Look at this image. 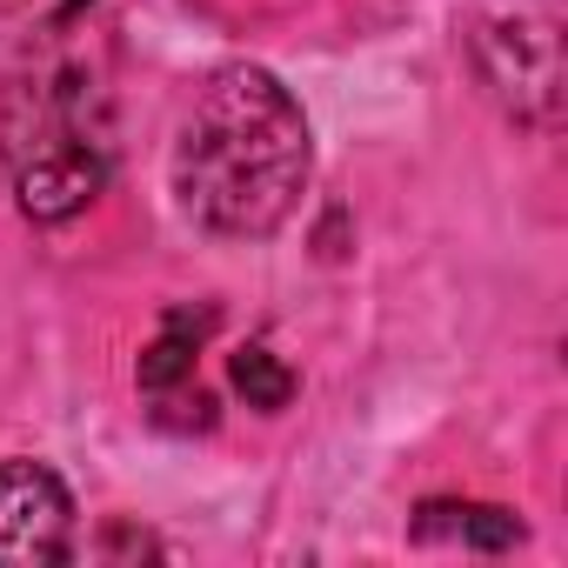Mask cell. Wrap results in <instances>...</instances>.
Returning <instances> with one entry per match:
<instances>
[{
	"mask_svg": "<svg viewBox=\"0 0 568 568\" xmlns=\"http://www.w3.org/2000/svg\"><path fill=\"white\" fill-rule=\"evenodd\" d=\"M315 141L302 101L267 68H214L174 141V194L221 241H267L308 194Z\"/></svg>",
	"mask_w": 568,
	"mask_h": 568,
	"instance_id": "1",
	"label": "cell"
},
{
	"mask_svg": "<svg viewBox=\"0 0 568 568\" xmlns=\"http://www.w3.org/2000/svg\"><path fill=\"white\" fill-rule=\"evenodd\" d=\"M8 168L28 221L54 227L81 214L108 181L101 94L81 88V74H41V88H21L14 128H8Z\"/></svg>",
	"mask_w": 568,
	"mask_h": 568,
	"instance_id": "2",
	"label": "cell"
},
{
	"mask_svg": "<svg viewBox=\"0 0 568 568\" xmlns=\"http://www.w3.org/2000/svg\"><path fill=\"white\" fill-rule=\"evenodd\" d=\"M74 495L41 462H0V561H68Z\"/></svg>",
	"mask_w": 568,
	"mask_h": 568,
	"instance_id": "3",
	"label": "cell"
},
{
	"mask_svg": "<svg viewBox=\"0 0 568 568\" xmlns=\"http://www.w3.org/2000/svg\"><path fill=\"white\" fill-rule=\"evenodd\" d=\"M214 328V315L201 308V315H168L161 322V335H154V348L141 355V368H134V382H141V395H148V415L161 422V428H181V435H201V428H214V395L194 382V348H201V335Z\"/></svg>",
	"mask_w": 568,
	"mask_h": 568,
	"instance_id": "4",
	"label": "cell"
},
{
	"mask_svg": "<svg viewBox=\"0 0 568 568\" xmlns=\"http://www.w3.org/2000/svg\"><path fill=\"white\" fill-rule=\"evenodd\" d=\"M415 541H462V548H515L521 521L488 501H422L415 508Z\"/></svg>",
	"mask_w": 568,
	"mask_h": 568,
	"instance_id": "5",
	"label": "cell"
},
{
	"mask_svg": "<svg viewBox=\"0 0 568 568\" xmlns=\"http://www.w3.org/2000/svg\"><path fill=\"white\" fill-rule=\"evenodd\" d=\"M227 375H234V388L247 395V408H261V415H274V408H288V402H295V375L281 368V362H274V348H261V342L234 348Z\"/></svg>",
	"mask_w": 568,
	"mask_h": 568,
	"instance_id": "6",
	"label": "cell"
}]
</instances>
